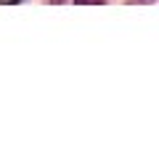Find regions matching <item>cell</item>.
I'll list each match as a JSON object with an SVG mask.
<instances>
[{"mask_svg": "<svg viewBox=\"0 0 159 159\" xmlns=\"http://www.w3.org/2000/svg\"><path fill=\"white\" fill-rule=\"evenodd\" d=\"M138 3H154V0H138Z\"/></svg>", "mask_w": 159, "mask_h": 159, "instance_id": "obj_3", "label": "cell"}, {"mask_svg": "<svg viewBox=\"0 0 159 159\" xmlns=\"http://www.w3.org/2000/svg\"><path fill=\"white\" fill-rule=\"evenodd\" d=\"M8 3H24V0H8Z\"/></svg>", "mask_w": 159, "mask_h": 159, "instance_id": "obj_2", "label": "cell"}, {"mask_svg": "<svg viewBox=\"0 0 159 159\" xmlns=\"http://www.w3.org/2000/svg\"><path fill=\"white\" fill-rule=\"evenodd\" d=\"M77 6H96V3H103V0H74Z\"/></svg>", "mask_w": 159, "mask_h": 159, "instance_id": "obj_1", "label": "cell"}, {"mask_svg": "<svg viewBox=\"0 0 159 159\" xmlns=\"http://www.w3.org/2000/svg\"><path fill=\"white\" fill-rule=\"evenodd\" d=\"M51 3H64V0H51Z\"/></svg>", "mask_w": 159, "mask_h": 159, "instance_id": "obj_4", "label": "cell"}]
</instances>
